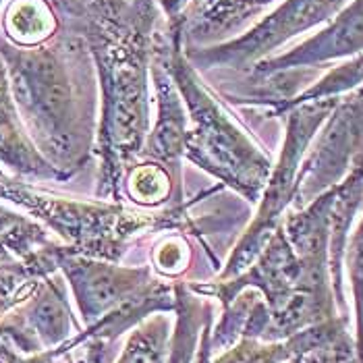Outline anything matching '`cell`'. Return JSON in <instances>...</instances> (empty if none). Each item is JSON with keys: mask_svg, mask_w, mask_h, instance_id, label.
Returning <instances> with one entry per match:
<instances>
[{"mask_svg": "<svg viewBox=\"0 0 363 363\" xmlns=\"http://www.w3.org/2000/svg\"><path fill=\"white\" fill-rule=\"evenodd\" d=\"M272 2L277 0H158L164 17L181 19L185 50L220 44Z\"/></svg>", "mask_w": 363, "mask_h": 363, "instance_id": "7c38bea8", "label": "cell"}, {"mask_svg": "<svg viewBox=\"0 0 363 363\" xmlns=\"http://www.w3.org/2000/svg\"><path fill=\"white\" fill-rule=\"evenodd\" d=\"M345 262L349 270V279L353 286V299H355V318H357V338H355V351L357 363H363V218L353 237L347 241Z\"/></svg>", "mask_w": 363, "mask_h": 363, "instance_id": "ac0fdd59", "label": "cell"}, {"mask_svg": "<svg viewBox=\"0 0 363 363\" xmlns=\"http://www.w3.org/2000/svg\"><path fill=\"white\" fill-rule=\"evenodd\" d=\"M152 257H154L156 268L162 274L177 277L187 268V264L191 259V253H189V245L185 243L183 237L170 235V237H164L156 245V250L152 252Z\"/></svg>", "mask_w": 363, "mask_h": 363, "instance_id": "d6986e66", "label": "cell"}, {"mask_svg": "<svg viewBox=\"0 0 363 363\" xmlns=\"http://www.w3.org/2000/svg\"><path fill=\"white\" fill-rule=\"evenodd\" d=\"M62 31L50 0H9L0 17V38L17 48L42 46Z\"/></svg>", "mask_w": 363, "mask_h": 363, "instance_id": "4fadbf2b", "label": "cell"}, {"mask_svg": "<svg viewBox=\"0 0 363 363\" xmlns=\"http://www.w3.org/2000/svg\"><path fill=\"white\" fill-rule=\"evenodd\" d=\"M6 2H9V0H0V9H2V6H4Z\"/></svg>", "mask_w": 363, "mask_h": 363, "instance_id": "44dd1931", "label": "cell"}, {"mask_svg": "<svg viewBox=\"0 0 363 363\" xmlns=\"http://www.w3.org/2000/svg\"><path fill=\"white\" fill-rule=\"evenodd\" d=\"M58 270L69 280L87 328L154 282L147 268L112 266L96 257L73 253L69 247L60 253Z\"/></svg>", "mask_w": 363, "mask_h": 363, "instance_id": "9c48e42d", "label": "cell"}, {"mask_svg": "<svg viewBox=\"0 0 363 363\" xmlns=\"http://www.w3.org/2000/svg\"><path fill=\"white\" fill-rule=\"evenodd\" d=\"M168 28V69L189 116L183 156L210 172L223 187L255 203L272 172L270 156L233 121L223 102L199 79L183 48V23L164 17Z\"/></svg>", "mask_w": 363, "mask_h": 363, "instance_id": "3957f363", "label": "cell"}, {"mask_svg": "<svg viewBox=\"0 0 363 363\" xmlns=\"http://www.w3.org/2000/svg\"><path fill=\"white\" fill-rule=\"evenodd\" d=\"M167 320L156 315L129 338L118 363H164L167 355Z\"/></svg>", "mask_w": 363, "mask_h": 363, "instance_id": "e0dca14e", "label": "cell"}, {"mask_svg": "<svg viewBox=\"0 0 363 363\" xmlns=\"http://www.w3.org/2000/svg\"><path fill=\"white\" fill-rule=\"evenodd\" d=\"M164 21L158 0H131L121 21L84 29L98 79V199L125 203L123 181L141 158L150 133V60L154 35Z\"/></svg>", "mask_w": 363, "mask_h": 363, "instance_id": "7a4b0ae2", "label": "cell"}, {"mask_svg": "<svg viewBox=\"0 0 363 363\" xmlns=\"http://www.w3.org/2000/svg\"><path fill=\"white\" fill-rule=\"evenodd\" d=\"M62 31L77 35L79 31L121 21L131 9V0H50Z\"/></svg>", "mask_w": 363, "mask_h": 363, "instance_id": "9a60e30c", "label": "cell"}, {"mask_svg": "<svg viewBox=\"0 0 363 363\" xmlns=\"http://www.w3.org/2000/svg\"><path fill=\"white\" fill-rule=\"evenodd\" d=\"M363 84V55L355 56L353 60L336 67L333 71H328L324 77H320L318 82L308 85L301 94H297L295 98L280 102L268 108V116H282L286 111H291L297 104L311 102V100H322V98H336L342 96L351 89H355L357 85Z\"/></svg>", "mask_w": 363, "mask_h": 363, "instance_id": "2e32d148", "label": "cell"}, {"mask_svg": "<svg viewBox=\"0 0 363 363\" xmlns=\"http://www.w3.org/2000/svg\"><path fill=\"white\" fill-rule=\"evenodd\" d=\"M363 55V0H353L349 6H342L335 19L309 38L295 46L293 50L279 56H268L255 62L243 75L266 77L293 69H315L330 60L347 56Z\"/></svg>", "mask_w": 363, "mask_h": 363, "instance_id": "8fae6325", "label": "cell"}, {"mask_svg": "<svg viewBox=\"0 0 363 363\" xmlns=\"http://www.w3.org/2000/svg\"><path fill=\"white\" fill-rule=\"evenodd\" d=\"M123 196L141 208H156L167 203H181L183 189L181 179L167 167L152 160H138L125 174Z\"/></svg>", "mask_w": 363, "mask_h": 363, "instance_id": "5bb4252c", "label": "cell"}, {"mask_svg": "<svg viewBox=\"0 0 363 363\" xmlns=\"http://www.w3.org/2000/svg\"><path fill=\"white\" fill-rule=\"evenodd\" d=\"M168 38L167 21L160 23L154 35L152 60H150V82L154 85L156 98V125L147 133L141 160H152L167 167L181 179V158L185 152V138L189 129V116L181 94L168 69Z\"/></svg>", "mask_w": 363, "mask_h": 363, "instance_id": "30bf717a", "label": "cell"}, {"mask_svg": "<svg viewBox=\"0 0 363 363\" xmlns=\"http://www.w3.org/2000/svg\"><path fill=\"white\" fill-rule=\"evenodd\" d=\"M0 199L26 210L38 223L56 233L71 252L87 257L118 259L127 243L147 230L177 228L199 235V226L187 214L197 197L168 206L162 212H140L116 201L104 203L55 196L0 170Z\"/></svg>", "mask_w": 363, "mask_h": 363, "instance_id": "277c9868", "label": "cell"}, {"mask_svg": "<svg viewBox=\"0 0 363 363\" xmlns=\"http://www.w3.org/2000/svg\"><path fill=\"white\" fill-rule=\"evenodd\" d=\"M345 6V0H282L268 17L257 21L243 35L220 44L185 50L196 71H235L245 73L255 62L272 56L282 44L308 29L328 23Z\"/></svg>", "mask_w": 363, "mask_h": 363, "instance_id": "8992f818", "label": "cell"}, {"mask_svg": "<svg viewBox=\"0 0 363 363\" xmlns=\"http://www.w3.org/2000/svg\"><path fill=\"white\" fill-rule=\"evenodd\" d=\"M301 160L293 210L338 185L363 150V84L342 94Z\"/></svg>", "mask_w": 363, "mask_h": 363, "instance_id": "52a82bcc", "label": "cell"}, {"mask_svg": "<svg viewBox=\"0 0 363 363\" xmlns=\"http://www.w3.org/2000/svg\"><path fill=\"white\" fill-rule=\"evenodd\" d=\"M71 313L62 282L44 279L23 303L0 315V340L21 355H35L62 347L73 338Z\"/></svg>", "mask_w": 363, "mask_h": 363, "instance_id": "ba28073f", "label": "cell"}, {"mask_svg": "<svg viewBox=\"0 0 363 363\" xmlns=\"http://www.w3.org/2000/svg\"><path fill=\"white\" fill-rule=\"evenodd\" d=\"M338 98L340 96L303 102L282 114L286 116V133H284L279 162L272 167L266 187L259 196V210L253 216L252 224L247 226L241 241L237 243L230 259L226 262L224 270L220 272V280H230L245 272L266 247L270 237L277 233L286 208L293 206L301 160L315 133L322 129L330 112L335 111Z\"/></svg>", "mask_w": 363, "mask_h": 363, "instance_id": "5b68a950", "label": "cell"}, {"mask_svg": "<svg viewBox=\"0 0 363 363\" xmlns=\"http://www.w3.org/2000/svg\"><path fill=\"white\" fill-rule=\"evenodd\" d=\"M0 56L29 140L60 181L73 179L94 158L98 131V79L87 44L69 31L35 48L0 38Z\"/></svg>", "mask_w": 363, "mask_h": 363, "instance_id": "6da1fadb", "label": "cell"}, {"mask_svg": "<svg viewBox=\"0 0 363 363\" xmlns=\"http://www.w3.org/2000/svg\"><path fill=\"white\" fill-rule=\"evenodd\" d=\"M11 118H19V114L15 111V104H13V98H11L6 67H4V60L0 56V123L11 121Z\"/></svg>", "mask_w": 363, "mask_h": 363, "instance_id": "ffe728a7", "label": "cell"}]
</instances>
